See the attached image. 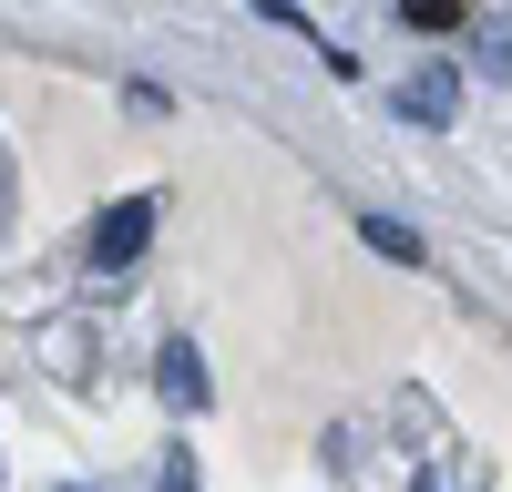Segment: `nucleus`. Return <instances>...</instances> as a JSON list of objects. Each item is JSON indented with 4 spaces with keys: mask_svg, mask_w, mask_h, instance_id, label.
I'll return each mask as SVG.
<instances>
[{
    "mask_svg": "<svg viewBox=\"0 0 512 492\" xmlns=\"http://www.w3.org/2000/svg\"><path fill=\"white\" fill-rule=\"evenodd\" d=\"M154 226H164V195H113L103 216H93V236H82V257H93L103 277H123L154 246Z\"/></svg>",
    "mask_w": 512,
    "mask_h": 492,
    "instance_id": "nucleus-1",
    "label": "nucleus"
},
{
    "mask_svg": "<svg viewBox=\"0 0 512 492\" xmlns=\"http://www.w3.org/2000/svg\"><path fill=\"white\" fill-rule=\"evenodd\" d=\"M400 113H410V123H451V113H461V72H451V62L410 72V82H400Z\"/></svg>",
    "mask_w": 512,
    "mask_h": 492,
    "instance_id": "nucleus-2",
    "label": "nucleus"
},
{
    "mask_svg": "<svg viewBox=\"0 0 512 492\" xmlns=\"http://www.w3.org/2000/svg\"><path fill=\"white\" fill-rule=\"evenodd\" d=\"M154 369H164V400H175V410H205V349L195 339H164Z\"/></svg>",
    "mask_w": 512,
    "mask_h": 492,
    "instance_id": "nucleus-3",
    "label": "nucleus"
},
{
    "mask_svg": "<svg viewBox=\"0 0 512 492\" xmlns=\"http://www.w3.org/2000/svg\"><path fill=\"white\" fill-rule=\"evenodd\" d=\"M472 52L492 82H512V11H472Z\"/></svg>",
    "mask_w": 512,
    "mask_h": 492,
    "instance_id": "nucleus-4",
    "label": "nucleus"
},
{
    "mask_svg": "<svg viewBox=\"0 0 512 492\" xmlns=\"http://www.w3.org/2000/svg\"><path fill=\"white\" fill-rule=\"evenodd\" d=\"M359 236H369V246H379V257H400V267H420V236H410V226H400V216H369V226H359Z\"/></svg>",
    "mask_w": 512,
    "mask_h": 492,
    "instance_id": "nucleus-5",
    "label": "nucleus"
},
{
    "mask_svg": "<svg viewBox=\"0 0 512 492\" xmlns=\"http://www.w3.org/2000/svg\"><path fill=\"white\" fill-rule=\"evenodd\" d=\"M472 11H451V0H410V31H461Z\"/></svg>",
    "mask_w": 512,
    "mask_h": 492,
    "instance_id": "nucleus-6",
    "label": "nucleus"
},
{
    "mask_svg": "<svg viewBox=\"0 0 512 492\" xmlns=\"http://www.w3.org/2000/svg\"><path fill=\"white\" fill-rule=\"evenodd\" d=\"M154 492H195V462H185V451L164 462V482H154Z\"/></svg>",
    "mask_w": 512,
    "mask_h": 492,
    "instance_id": "nucleus-7",
    "label": "nucleus"
}]
</instances>
